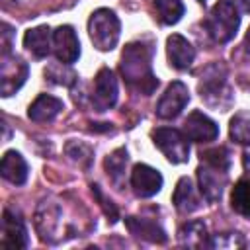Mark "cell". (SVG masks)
<instances>
[{"label": "cell", "instance_id": "cell-19", "mask_svg": "<svg viewBox=\"0 0 250 250\" xmlns=\"http://www.w3.org/2000/svg\"><path fill=\"white\" fill-rule=\"evenodd\" d=\"M0 172H2L4 180H8L14 186H21L27 180V164H25L23 156L16 150H8L2 156Z\"/></svg>", "mask_w": 250, "mask_h": 250}, {"label": "cell", "instance_id": "cell-1", "mask_svg": "<svg viewBox=\"0 0 250 250\" xmlns=\"http://www.w3.org/2000/svg\"><path fill=\"white\" fill-rule=\"evenodd\" d=\"M119 72L133 90L150 96L158 86V80L152 72V45L145 41L129 43L123 49Z\"/></svg>", "mask_w": 250, "mask_h": 250}, {"label": "cell", "instance_id": "cell-14", "mask_svg": "<svg viewBox=\"0 0 250 250\" xmlns=\"http://www.w3.org/2000/svg\"><path fill=\"white\" fill-rule=\"evenodd\" d=\"M166 53H168L170 64L174 68H178V70H186L193 62V59H195V49L191 47V43L186 37L178 35V33H172L168 37V41H166Z\"/></svg>", "mask_w": 250, "mask_h": 250}, {"label": "cell", "instance_id": "cell-3", "mask_svg": "<svg viewBox=\"0 0 250 250\" xmlns=\"http://www.w3.org/2000/svg\"><path fill=\"white\" fill-rule=\"evenodd\" d=\"M199 94L207 105L217 107V109H227L232 104L230 88L227 84V74L221 64L207 66L199 82Z\"/></svg>", "mask_w": 250, "mask_h": 250}, {"label": "cell", "instance_id": "cell-21", "mask_svg": "<svg viewBox=\"0 0 250 250\" xmlns=\"http://www.w3.org/2000/svg\"><path fill=\"white\" fill-rule=\"evenodd\" d=\"M178 242L188 248H203L209 246L207 229L201 221H189L178 230Z\"/></svg>", "mask_w": 250, "mask_h": 250}, {"label": "cell", "instance_id": "cell-32", "mask_svg": "<svg viewBox=\"0 0 250 250\" xmlns=\"http://www.w3.org/2000/svg\"><path fill=\"white\" fill-rule=\"evenodd\" d=\"M229 4H232L240 14H246L250 12V0H227Z\"/></svg>", "mask_w": 250, "mask_h": 250}, {"label": "cell", "instance_id": "cell-11", "mask_svg": "<svg viewBox=\"0 0 250 250\" xmlns=\"http://www.w3.org/2000/svg\"><path fill=\"white\" fill-rule=\"evenodd\" d=\"M53 53L59 62L70 64L80 57V43L70 25H61L53 31Z\"/></svg>", "mask_w": 250, "mask_h": 250}, {"label": "cell", "instance_id": "cell-26", "mask_svg": "<svg viewBox=\"0 0 250 250\" xmlns=\"http://www.w3.org/2000/svg\"><path fill=\"white\" fill-rule=\"evenodd\" d=\"M45 76H47L51 82L64 84V86H70V84L76 80V74H74V72H72L68 66H64V62L49 66V68L45 70Z\"/></svg>", "mask_w": 250, "mask_h": 250}, {"label": "cell", "instance_id": "cell-22", "mask_svg": "<svg viewBox=\"0 0 250 250\" xmlns=\"http://www.w3.org/2000/svg\"><path fill=\"white\" fill-rule=\"evenodd\" d=\"M152 2H154L158 20L162 23H166V25L178 23L180 18L184 16V4H182V0H152Z\"/></svg>", "mask_w": 250, "mask_h": 250}, {"label": "cell", "instance_id": "cell-23", "mask_svg": "<svg viewBox=\"0 0 250 250\" xmlns=\"http://www.w3.org/2000/svg\"><path fill=\"white\" fill-rule=\"evenodd\" d=\"M230 205L238 215L250 219V180H240L232 188Z\"/></svg>", "mask_w": 250, "mask_h": 250}, {"label": "cell", "instance_id": "cell-25", "mask_svg": "<svg viewBox=\"0 0 250 250\" xmlns=\"http://www.w3.org/2000/svg\"><path fill=\"white\" fill-rule=\"evenodd\" d=\"M230 137L240 145H250V117L244 113H236L230 119Z\"/></svg>", "mask_w": 250, "mask_h": 250}, {"label": "cell", "instance_id": "cell-27", "mask_svg": "<svg viewBox=\"0 0 250 250\" xmlns=\"http://www.w3.org/2000/svg\"><path fill=\"white\" fill-rule=\"evenodd\" d=\"M201 162H207V164L219 166V168H223V170H229V166H230V156H229V150H227L225 146H219V148L203 150V152H201Z\"/></svg>", "mask_w": 250, "mask_h": 250}, {"label": "cell", "instance_id": "cell-30", "mask_svg": "<svg viewBox=\"0 0 250 250\" xmlns=\"http://www.w3.org/2000/svg\"><path fill=\"white\" fill-rule=\"evenodd\" d=\"M92 191H94V195L98 197V201H100V205H102L104 213L109 217V221H111V223H115V221H117V209H115V205L111 203V199H107V197L102 193L100 186H92Z\"/></svg>", "mask_w": 250, "mask_h": 250}, {"label": "cell", "instance_id": "cell-12", "mask_svg": "<svg viewBox=\"0 0 250 250\" xmlns=\"http://www.w3.org/2000/svg\"><path fill=\"white\" fill-rule=\"evenodd\" d=\"M131 188L139 197H152L162 188V174L146 164H135L131 172Z\"/></svg>", "mask_w": 250, "mask_h": 250}, {"label": "cell", "instance_id": "cell-17", "mask_svg": "<svg viewBox=\"0 0 250 250\" xmlns=\"http://www.w3.org/2000/svg\"><path fill=\"white\" fill-rule=\"evenodd\" d=\"M61 111H62V102L59 98L49 96V94H41L29 105L27 115L35 123H47V121H53Z\"/></svg>", "mask_w": 250, "mask_h": 250}, {"label": "cell", "instance_id": "cell-20", "mask_svg": "<svg viewBox=\"0 0 250 250\" xmlns=\"http://www.w3.org/2000/svg\"><path fill=\"white\" fill-rule=\"evenodd\" d=\"M172 201L176 205V209L180 213H191L199 207V197L195 193V188L191 184L189 178H180L176 189H174V195H172Z\"/></svg>", "mask_w": 250, "mask_h": 250}, {"label": "cell", "instance_id": "cell-7", "mask_svg": "<svg viewBox=\"0 0 250 250\" xmlns=\"http://www.w3.org/2000/svg\"><path fill=\"white\" fill-rule=\"evenodd\" d=\"M227 172H229V170H223V168L213 166V164H207V162H203V164L197 168L199 191L203 193V197H205L209 203H215V201L221 199L223 189H225V186H227Z\"/></svg>", "mask_w": 250, "mask_h": 250}, {"label": "cell", "instance_id": "cell-28", "mask_svg": "<svg viewBox=\"0 0 250 250\" xmlns=\"http://www.w3.org/2000/svg\"><path fill=\"white\" fill-rule=\"evenodd\" d=\"M244 246V238L238 232H217L209 238V248H240Z\"/></svg>", "mask_w": 250, "mask_h": 250}, {"label": "cell", "instance_id": "cell-15", "mask_svg": "<svg viewBox=\"0 0 250 250\" xmlns=\"http://www.w3.org/2000/svg\"><path fill=\"white\" fill-rule=\"evenodd\" d=\"M59 217H61V207L55 201H41V205L37 207L35 213V227L37 232L41 234V240H53V234L57 230L59 225Z\"/></svg>", "mask_w": 250, "mask_h": 250}, {"label": "cell", "instance_id": "cell-34", "mask_svg": "<svg viewBox=\"0 0 250 250\" xmlns=\"http://www.w3.org/2000/svg\"><path fill=\"white\" fill-rule=\"evenodd\" d=\"M244 168L250 172V148L244 152Z\"/></svg>", "mask_w": 250, "mask_h": 250}, {"label": "cell", "instance_id": "cell-2", "mask_svg": "<svg viewBox=\"0 0 250 250\" xmlns=\"http://www.w3.org/2000/svg\"><path fill=\"white\" fill-rule=\"evenodd\" d=\"M238 25H240V12L227 0L217 2L205 20V29L211 35V39L217 43L230 41L236 35Z\"/></svg>", "mask_w": 250, "mask_h": 250}, {"label": "cell", "instance_id": "cell-8", "mask_svg": "<svg viewBox=\"0 0 250 250\" xmlns=\"http://www.w3.org/2000/svg\"><path fill=\"white\" fill-rule=\"evenodd\" d=\"M189 102V92H188V86L180 80L172 82L166 92L162 94V98L158 100V105H156V115L160 119H174L182 113V109L188 105Z\"/></svg>", "mask_w": 250, "mask_h": 250}, {"label": "cell", "instance_id": "cell-10", "mask_svg": "<svg viewBox=\"0 0 250 250\" xmlns=\"http://www.w3.org/2000/svg\"><path fill=\"white\" fill-rule=\"evenodd\" d=\"M117 102V80L109 68H102L94 80L92 104L98 111H107Z\"/></svg>", "mask_w": 250, "mask_h": 250}, {"label": "cell", "instance_id": "cell-9", "mask_svg": "<svg viewBox=\"0 0 250 250\" xmlns=\"http://www.w3.org/2000/svg\"><path fill=\"white\" fill-rule=\"evenodd\" d=\"M2 248L6 250H18L27 246V230L23 225V219L20 213L12 209H4L2 215Z\"/></svg>", "mask_w": 250, "mask_h": 250}, {"label": "cell", "instance_id": "cell-6", "mask_svg": "<svg viewBox=\"0 0 250 250\" xmlns=\"http://www.w3.org/2000/svg\"><path fill=\"white\" fill-rule=\"evenodd\" d=\"M27 78V64L16 55H2L0 62V92L4 98L16 94Z\"/></svg>", "mask_w": 250, "mask_h": 250}, {"label": "cell", "instance_id": "cell-5", "mask_svg": "<svg viewBox=\"0 0 250 250\" xmlns=\"http://www.w3.org/2000/svg\"><path fill=\"white\" fill-rule=\"evenodd\" d=\"M152 141L172 164L188 162V158H189V143H188V137L182 135L178 129L158 127L156 131H152Z\"/></svg>", "mask_w": 250, "mask_h": 250}, {"label": "cell", "instance_id": "cell-4", "mask_svg": "<svg viewBox=\"0 0 250 250\" xmlns=\"http://www.w3.org/2000/svg\"><path fill=\"white\" fill-rule=\"evenodd\" d=\"M119 31H121V23L111 10L100 8L90 16L88 33L96 49L111 51L119 41Z\"/></svg>", "mask_w": 250, "mask_h": 250}, {"label": "cell", "instance_id": "cell-16", "mask_svg": "<svg viewBox=\"0 0 250 250\" xmlns=\"http://www.w3.org/2000/svg\"><path fill=\"white\" fill-rule=\"evenodd\" d=\"M125 225L129 229V232L137 238H143V240H148V242H156V244H164L166 242V232L164 229L150 221V219H145V217H127L125 219Z\"/></svg>", "mask_w": 250, "mask_h": 250}, {"label": "cell", "instance_id": "cell-31", "mask_svg": "<svg viewBox=\"0 0 250 250\" xmlns=\"http://www.w3.org/2000/svg\"><path fill=\"white\" fill-rule=\"evenodd\" d=\"M12 47V27L8 23H2V55L10 53Z\"/></svg>", "mask_w": 250, "mask_h": 250}, {"label": "cell", "instance_id": "cell-24", "mask_svg": "<svg viewBox=\"0 0 250 250\" xmlns=\"http://www.w3.org/2000/svg\"><path fill=\"white\" fill-rule=\"evenodd\" d=\"M127 160H129L127 150H125V148H117V150H113V152L105 158V162H104V166H105V170H107V174H109V178H111V182H113L115 186H121V178L125 176Z\"/></svg>", "mask_w": 250, "mask_h": 250}, {"label": "cell", "instance_id": "cell-29", "mask_svg": "<svg viewBox=\"0 0 250 250\" xmlns=\"http://www.w3.org/2000/svg\"><path fill=\"white\" fill-rule=\"evenodd\" d=\"M66 154H68L74 162H78L80 166H84V168H88V166H90L92 150H90V146H86L84 143H78V141L68 143V145H66Z\"/></svg>", "mask_w": 250, "mask_h": 250}, {"label": "cell", "instance_id": "cell-18", "mask_svg": "<svg viewBox=\"0 0 250 250\" xmlns=\"http://www.w3.org/2000/svg\"><path fill=\"white\" fill-rule=\"evenodd\" d=\"M23 45L27 51H31L37 59H43L51 53L53 49V33L47 25H39L33 27L29 31H25L23 35Z\"/></svg>", "mask_w": 250, "mask_h": 250}, {"label": "cell", "instance_id": "cell-33", "mask_svg": "<svg viewBox=\"0 0 250 250\" xmlns=\"http://www.w3.org/2000/svg\"><path fill=\"white\" fill-rule=\"evenodd\" d=\"M244 47H246V53L250 55V27L246 31V37H244Z\"/></svg>", "mask_w": 250, "mask_h": 250}, {"label": "cell", "instance_id": "cell-13", "mask_svg": "<svg viewBox=\"0 0 250 250\" xmlns=\"http://www.w3.org/2000/svg\"><path fill=\"white\" fill-rule=\"evenodd\" d=\"M184 133L195 143H209L219 137V127L201 111H191L184 121Z\"/></svg>", "mask_w": 250, "mask_h": 250}]
</instances>
